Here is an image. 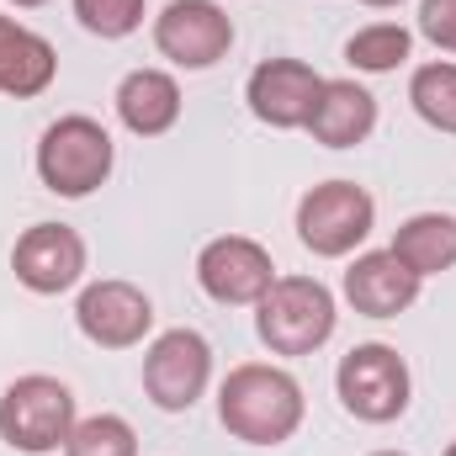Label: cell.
Returning a JSON list of instances; mask_svg holds the SVG:
<instances>
[{
    "label": "cell",
    "mask_w": 456,
    "mask_h": 456,
    "mask_svg": "<svg viewBox=\"0 0 456 456\" xmlns=\"http://www.w3.org/2000/svg\"><path fill=\"white\" fill-rule=\"evenodd\" d=\"M340 403L366 419V425H387L409 409V366L393 345H355L335 371Z\"/></svg>",
    "instance_id": "cell-5"
},
{
    "label": "cell",
    "mask_w": 456,
    "mask_h": 456,
    "mask_svg": "<svg viewBox=\"0 0 456 456\" xmlns=\"http://www.w3.org/2000/svg\"><path fill=\"white\" fill-rule=\"evenodd\" d=\"M414 297H419V276L393 249L355 255V265L345 271V303L366 319H398L403 308H414Z\"/></svg>",
    "instance_id": "cell-13"
},
{
    "label": "cell",
    "mask_w": 456,
    "mask_h": 456,
    "mask_svg": "<svg viewBox=\"0 0 456 456\" xmlns=\"http://www.w3.org/2000/svg\"><path fill=\"white\" fill-rule=\"evenodd\" d=\"M117 117L127 133L138 138H159L175 127L181 117V86L165 75V69H133L122 86H117Z\"/></svg>",
    "instance_id": "cell-16"
},
{
    "label": "cell",
    "mask_w": 456,
    "mask_h": 456,
    "mask_svg": "<svg viewBox=\"0 0 456 456\" xmlns=\"http://www.w3.org/2000/svg\"><path fill=\"white\" fill-rule=\"evenodd\" d=\"M409 102L430 127L456 133V64H425L409 80Z\"/></svg>",
    "instance_id": "cell-19"
},
{
    "label": "cell",
    "mask_w": 456,
    "mask_h": 456,
    "mask_svg": "<svg viewBox=\"0 0 456 456\" xmlns=\"http://www.w3.org/2000/svg\"><path fill=\"white\" fill-rule=\"evenodd\" d=\"M441 456H456V441H452V446H446V452H441Z\"/></svg>",
    "instance_id": "cell-25"
},
{
    "label": "cell",
    "mask_w": 456,
    "mask_h": 456,
    "mask_svg": "<svg viewBox=\"0 0 456 456\" xmlns=\"http://www.w3.org/2000/svg\"><path fill=\"white\" fill-rule=\"evenodd\" d=\"M53 75H59L53 43L37 37V32L21 27V21L0 16V96H16V102L43 96V91L53 86Z\"/></svg>",
    "instance_id": "cell-14"
},
{
    "label": "cell",
    "mask_w": 456,
    "mask_h": 456,
    "mask_svg": "<svg viewBox=\"0 0 456 456\" xmlns=\"http://www.w3.org/2000/svg\"><path fill=\"white\" fill-rule=\"evenodd\" d=\"M11 271L37 297L69 292L86 276V239L64 224H32L16 239V249H11Z\"/></svg>",
    "instance_id": "cell-9"
},
{
    "label": "cell",
    "mask_w": 456,
    "mask_h": 456,
    "mask_svg": "<svg viewBox=\"0 0 456 456\" xmlns=\"http://www.w3.org/2000/svg\"><path fill=\"white\" fill-rule=\"evenodd\" d=\"M208 377H213V350L197 330H165L143 355V387L165 414L191 409L208 393Z\"/></svg>",
    "instance_id": "cell-7"
},
{
    "label": "cell",
    "mask_w": 456,
    "mask_h": 456,
    "mask_svg": "<svg viewBox=\"0 0 456 456\" xmlns=\"http://www.w3.org/2000/svg\"><path fill=\"white\" fill-rule=\"evenodd\" d=\"M218 419L228 436L249 446H281L303 425V387L281 366H260V361L233 366L218 387Z\"/></svg>",
    "instance_id": "cell-1"
},
{
    "label": "cell",
    "mask_w": 456,
    "mask_h": 456,
    "mask_svg": "<svg viewBox=\"0 0 456 456\" xmlns=\"http://www.w3.org/2000/svg\"><path fill=\"white\" fill-rule=\"evenodd\" d=\"M393 255L425 281L456 265V218L452 213H419L393 233Z\"/></svg>",
    "instance_id": "cell-17"
},
{
    "label": "cell",
    "mask_w": 456,
    "mask_h": 456,
    "mask_svg": "<svg viewBox=\"0 0 456 456\" xmlns=\"http://www.w3.org/2000/svg\"><path fill=\"white\" fill-rule=\"evenodd\" d=\"M64 456H138V436L122 414H91V419H75Z\"/></svg>",
    "instance_id": "cell-20"
},
{
    "label": "cell",
    "mask_w": 456,
    "mask_h": 456,
    "mask_svg": "<svg viewBox=\"0 0 456 456\" xmlns=\"http://www.w3.org/2000/svg\"><path fill=\"white\" fill-rule=\"evenodd\" d=\"M75 430V393L59 382V377H16L0 398V441L11 452H27V456H43V452H59Z\"/></svg>",
    "instance_id": "cell-3"
},
{
    "label": "cell",
    "mask_w": 456,
    "mask_h": 456,
    "mask_svg": "<svg viewBox=\"0 0 456 456\" xmlns=\"http://www.w3.org/2000/svg\"><path fill=\"white\" fill-rule=\"evenodd\" d=\"M255 308V330L276 355H308L335 335V297L314 276H276Z\"/></svg>",
    "instance_id": "cell-2"
},
{
    "label": "cell",
    "mask_w": 456,
    "mask_h": 456,
    "mask_svg": "<svg viewBox=\"0 0 456 456\" xmlns=\"http://www.w3.org/2000/svg\"><path fill=\"white\" fill-rule=\"evenodd\" d=\"M319 91H324V75H314V64H303V59H265L249 75L244 102L271 127H308V112H314Z\"/></svg>",
    "instance_id": "cell-12"
},
{
    "label": "cell",
    "mask_w": 456,
    "mask_h": 456,
    "mask_svg": "<svg viewBox=\"0 0 456 456\" xmlns=\"http://www.w3.org/2000/svg\"><path fill=\"white\" fill-rule=\"evenodd\" d=\"M75 16L96 37H127L143 21V0H75Z\"/></svg>",
    "instance_id": "cell-21"
},
{
    "label": "cell",
    "mask_w": 456,
    "mask_h": 456,
    "mask_svg": "<svg viewBox=\"0 0 456 456\" xmlns=\"http://www.w3.org/2000/svg\"><path fill=\"white\" fill-rule=\"evenodd\" d=\"M197 281L213 303H228V308H244V303H260L276 281V265L271 255L255 244V239H213L202 255H197Z\"/></svg>",
    "instance_id": "cell-10"
},
{
    "label": "cell",
    "mask_w": 456,
    "mask_h": 456,
    "mask_svg": "<svg viewBox=\"0 0 456 456\" xmlns=\"http://www.w3.org/2000/svg\"><path fill=\"white\" fill-rule=\"evenodd\" d=\"M366 5H398V0H366Z\"/></svg>",
    "instance_id": "cell-24"
},
{
    "label": "cell",
    "mask_w": 456,
    "mask_h": 456,
    "mask_svg": "<svg viewBox=\"0 0 456 456\" xmlns=\"http://www.w3.org/2000/svg\"><path fill=\"white\" fill-rule=\"evenodd\" d=\"M75 324L102 350H127L154 330V303L133 281H91L75 303Z\"/></svg>",
    "instance_id": "cell-11"
},
{
    "label": "cell",
    "mask_w": 456,
    "mask_h": 456,
    "mask_svg": "<svg viewBox=\"0 0 456 456\" xmlns=\"http://www.w3.org/2000/svg\"><path fill=\"white\" fill-rule=\"evenodd\" d=\"M11 5H48V0H11Z\"/></svg>",
    "instance_id": "cell-23"
},
{
    "label": "cell",
    "mask_w": 456,
    "mask_h": 456,
    "mask_svg": "<svg viewBox=\"0 0 456 456\" xmlns=\"http://www.w3.org/2000/svg\"><path fill=\"white\" fill-rule=\"evenodd\" d=\"M371 456H403V452H371Z\"/></svg>",
    "instance_id": "cell-26"
},
{
    "label": "cell",
    "mask_w": 456,
    "mask_h": 456,
    "mask_svg": "<svg viewBox=\"0 0 456 456\" xmlns=\"http://www.w3.org/2000/svg\"><path fill=\"white\" fill-rule=\"evenodd\" d=\"M371 127H377L371 91H361L355 80H324V91H319V102L308 112V133L324 149H355Z\"/></svg>",
    "instance_id": "cell-15"
},
{
    "label": "cell",
    "mask_w": 456,
    "mask_h": 456,
    "mask_svg": "<svg viewBox=\"0 0 456 456\" xmlns=\"http://www.w3.org/2000/svg\"><path fill=\"white\" fill-rule=\"evenodd\" d=\"M419 32H425L436 48L456 53V0H425V5H419Z\"/></svg>",
    "instance_id": "cell-22"
},
{
    "label": "cell",
    "mask_w": 456,
    "mask_h": 456,
    "mask_svg": "<svg viewBox=\"0 0 456 456\" xmlns=\"http://www.w3.org/2000/svg\"><path fill=\"white\" fill-rule=\"evenodd\" d=\"M409 48H414L409 27L377 21V27H361V32L345 43V59H350L355 69H366V75H387V69H398V64L409 59Z\"/></svg>",
    "instance_id": "cell-18"
},
{
    "label": "cell",
    "mask_w": 456,
    "mask_h": 456,
    "mask_svg": "<svg viewBox=\"0 0 456 456\" xmlns=\"http://www.w3.org/2000/svg\"><path fill=\"white\" fill-rule=\"evenodd\" d=\"M377 224V202L355 181H324L297 202V239L314 255H350Z\"/></svg>",
    "instance_id": "cell-6"
},
{
    "label": "cell",
    "mask_w": 456,
    "mask_h": 456,
    "mask_svg": "<svg viewBox=\"0 0 456 456\" xmlns=\"http://www.w3.org/2000/svg\"><path fill=\"white\" fill-rule=\"evenodd\" d=\"M154 43L181 69H213L233 48V21L213 0H170L154 21Z\"/></svg>",
    "instance_id": "cell-8"
},
{
    "label": "cell",
    "mask_w": 456,
    "mask_h": 456,
    "mask_svg": "<svg viewBox=\"0 0 456 456\" xmlns=\"http://www.w3.org/2000/svg\"><path fill=\"white\" fill-rule=\"evenodd\" d=\"M37 175L53 197H91L112 175V133L91 117H59L37 143Z\"/></svg>",
    "instance_id": "cell-4"
}]
</instances>
